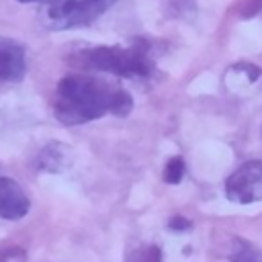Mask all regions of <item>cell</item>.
Returning a JSON list of instances; mask_svg holds the SVG:
<instances>
[{"instance_id":"obj_10","label":"cell","mask_w":262,"mask_h":262,"mask_svg":"<svg viewBox=\"0 0 262 262\" xmlns=\"http://www.w3.org/2000/svg\"><path fill=\"white\" fill-rule=\"evenodd\" d=\"M127 262H162V252L158 246H141L127 254Z\"/></svg>"},{"instance_id":"obj_5","label":"cell","mask_w":262,"mask_h":262,"mask_svg":"<svg viewBox=\"0 0 262 262\" xmlns=\"http://www.w3.org/2000/svg\"><path fill=\"white\" fill-rule=\"evenodd\" d=\"M29 207L31 203L23 186L8 176H0V217L8 221L23 219L29 213Z\"/></svg>"},{"instance_id":"obj_14","label":"cell","mask_w":262,"mask_h":262,"mask_svg":"<svg viewBox=\"0 0 262 262\" xmlns=\"http://www.w3.org/2000/svg\"><path fill=\"white\" fill-rule=\"evenodd\" d=\"M18 2H20V4H29V2H39V0H18ZM43 2H45V0H43Z\"/></svg>"},{"instance_id":"obj_2","label":"cell","mask_w":262,"mask_h":262,"mask_svg":"<svg viewBox=\"0 0 262 262\" xmlns=\"http://www.w3.org/2000/svg\"><path fill=\"white\" fill-rule=\"evenodd\" d=\"M70 63L80 68H90L121 78L143 80L154 72V59L149 57V45L145 41H135L133 45H98L86 47L70 55Z\"/></svg>"},{"instance_id":"obj_8","label":"cell","mask_w":262,"mask_h":262,"mask_svg":"<svg viewBox=\"0 0 262 262\" xmlns=\"http://www.w3.org/2000/svg\"><path fill=\"white\" fill-rule=\"evenodd\" d=\"M68 145H61V143H51V145H45L43 151L39 154V160H37V166L41 170H49V172H59L63 168H68Z\"/></svg>"},{"instance_id":"obj_13","label":"cell","mask_w":262,"mask_h":262,"mask_svg":"<svg viewBox=\"0 0 262 262\" xmlns=\"http://www.w3.org/2000/svg\"><path fill=\"white\" fill-rule=\"evenodd\" d=\"M190 225H192V223H190L188 219L180 217V215H176V217L170 219V229H172V231H186Z\"/></svg>"},{"instance_id":"obj_1","label":"cell","mask_w":262,"mask_h":262,"mask_svg":"<svg viewBox=\"0 0 262 262\" xmlns=\"http://www.w3.org/2000/svg\"><path fill=\"white\" fill-rule=\"evenodd\" d=\"M133 108L131 94L108 80L72 74L57 82L53 113L61 125H82L106 113L125 117Z\"/></svg>"},{"instance_id":"obj_7","label":"cell","mask_w":262,"mask_h":262,"mask_svg":"<svg viewBox=\"0 0 262 262\" xmlns=\"http://www.w3.org/2000/svg\"><path fill=\"white\" fill-rule=\"evenodd\" d=\"M225 82L235 92H256L262 88V70L252 63H233L225 72Z\"/></svg>"},{"instance_id":"obj_9","label":"cell","mask_w":262,"mask_h":262,"mask_svg":"<svg viewBox=\"0 0 262 262\" xmlns=\"http://www.w3.org/2000/svg\"><path fill=\"white\" fill-rule=\"evenodd\" d=\"M229 262H262V252L254 244L237 237V239H233V248L229 252Z\"/></svg>"},{"instance_id":"obj_3","label":"cell","mask_w":262,"mask_h":262,"mask_svg":"<svg viewBox=\"0 0 262 262\" xmlns=\"http://www.w3.org/2000/svg\"><path fill=\"white\" fill-rule=\"evenodd\" d=\"M117 0H45L39 10L41 25L49 31L84 27L104 14Z\"/></svg>"},{"instance_id":"obj_4","label":"cell","mask_w":262,"mask_h":262,"mask_svg":"<svg viewBox=\"0 0 262 262\" xmlns=\"http://www.w3.org/2000/svg\"><path fill=\"white\" fill-rule=\"evenodd\" d=\"M225 194L229 201L239 205L262 201V160L244 162L225 180Z\"/></svg>"},{"instance_id":"obj_12","label":"cell","mask_w":262,"mask_h":262,"mask_svg":"<svg viewBox=\"0 0 262 262\" xmlns=\"http://www.w3.org/2000/svg\"><path fill=\"white\" fill-rule=\"evenodd\" d=\"M0 262H27V256L20 248L12 246V248L0 250Z\"/></svg>"},{"instance_id":"obj_6","label":"cell","mask_w":262,"mask_h":262,"mask_svg":"<svg viewBox=\"0 0 262 262\" xmlns=\"http://www.w3.org/2000/svg\"><path fill=\"white\" fill-rule=\"evenodd\" d=\"M27 70L25 47L8 37H0V82H18Z\"/></svg>"},{"instance_id":"obj_11","label":"cell","mask_w":262,"mask_h":262,"mask_svg":"<svg viewBox=\"0 0 262 262\" xmlns=\"http://www.w3.org/2000/svg\"><path fill=\"white\" fill-rule=\"evenodd\" d=\"M184 176V160L180 156H174L168 160L166 168H164V180L168 184H178Z\"/></svg>"}]
</instances>
